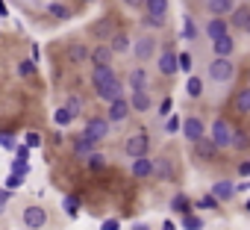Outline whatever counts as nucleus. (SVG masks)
<instances>
[{
	"label": "nucleus",
	"instance_id": "6",
	"mask_svg": "<svg viewBox=\"0 0 250 230\" xmlns=\"http://www.w3.org/2000/svg\"><path fill=\"white\" fill-rule=\"evenodd\" d=\"M83 136H85V139H91L94 145H97V142H103V139L109 136V121H106V118H91V121L85 124Z\"/></svg>",
	"mask_w": 250,
	"mask_h": 230
},
{
	"label": "nucleus",
	"instance_id": "18",
	"mask_svg": "<svg viewBox=\"0 0 250 230\" xmlns=\"http://www.w3.org/2000/svg\"><path fill=\"white\" fill-rule=\"evenodd\" d=\"M232 47H235V42H232V36H229V33H224V36L212 39V50H215V56H229V53H232Z\"/></svg>",
	"mask_w": 250,
	"mask_h": 230
},
{
	"label": "nucleus",
	"instance_id": "39",
	"mask_svg": "<svg viewBox=\"0 0 250 230\" xmlns=\"http://www.w3.org/2000/svg\"><path fill=\"white\" fill-rule=\"evenodd\" d=\"M85 160H88V165H91V168H103V165H106V160H103V154H97V151H94V154H88Z\"/></svg>",
	"mask_w": 250,
	"mask_h": 230
},
{
	"label": "nucleus",
	"instance_id": "47",
	"mask_svg": "<svg viewBox=\"0 0 250 230\" xmlns=\"http://www.w3.org/2000/svg\"><path fill=\"white\" fill-rule=\"evenodd\" d=\"M15 160H30V148L27 145H18L15 148Z\"/></svg>",
	"mask_w": 250,
	"mask_h": 230
},
{
	"label": "nucleus",
	"instance_id": "4",
	"mask_svg": "<svg viewBox=\"0 0 250 230\" xmlns=\"http://www.w3.org/2000/svg\"><path fill=\"white\" fill-rule=\"evenodd\" d=\"M153 53H156V39L153 36H139L136 45H133V56L139 62H147V59H153Z\"/></svg>",
	"mask_w": 250,
	"mask_h": 230
},
{
	"label": "nucleus",
	"instance_id": "10",
	"mask_svg": "<svg viewBox=\"0 0 250 230\" xmlns=\"http://www.w3.org/2000/svg\"><path fill=\"white\" fill-rule=\"evenodd\" d=\"M156 65H159V74H165V77H171V74H177V71H180L177 53H174L171 47H168V50H165V53L159 56V62H156Z\"/></svg>",
	"mask_w": 250,
	"mask_h": 230
},
{
	"label": "nucleus",
	"instance_id": "40",
	"mask_svg": "<svg viewBox=\"0 0 250 230\" xmlns=\"http://www.w3.org/2000/svg\"><path fill=\"white\" fill-rule=\"evenodd\" d=\"M180 118H177V115H168V124H165V133H180Z\"/></svg>",
	"mask_w": 250,
	"mask_h": 230
},
{
	"label": "nucleus",
	"instance_id": "43",
	"mask_svg": "<svg viewBox=\"0 0 250 230\" xmlns=\"http://www.w3.org/2000/svg\"><path fill=\"white\" fill-rule=\"evenodd\" d=\"M171 109H174V100H171V97H165V100L159 103V115H162V118H168Z\"/></svg>",
	"mask_w": 250,
	"mask_h": 230
},
{
	"label": "nucleus",
	"instance_id": "52",
	"mask_svg": "<svg viewBox=\"0 0 250 230\" xmlns=\"http://www.w3.org/2000/svg\"><path fill=\"white\" fill-rule=\"evenodd\" d=\"M127 6H145V0H124Z\"/></svg>",
	"mask_w": 250,
	"mask_h": 230
},
{
	"label": "nucleus",
	"instance_id": "27",
	"mask_svg": "<svg viewBox=\"0 0 250 230\" xmlns=\"http://www.w3.org/2000/svg\"><path fill=\"white\" fill-rule=\"evenodd\" d=\"M186 94H188V97H200V94H203V80L191 74V77L186 80Z\"/></svg>",
	"mask_w": 250,
	"mask_h": 230
},
{
	"label": "nucleus",
	"instance_id": "3",
	"mask_svg": "<svg viewBox=\"0 0 250 230\" xmlns=\"http://www.w3.org/2000/svg\"><path fill=\"white\" fill-rule=\"evenodd\" d=\"M147 151H150V136L142 130V133H133L130 139H127V145H124V154L127 157H147Z\"/></svg>",
	"mask_w": 250,
	"mask_h": 230
},
{
	"label": "nucleus",
	"instance_id": "23",
	"mask_svg": "<svg viewBox=\"0 0 250 230\" xmlns=\"http://www.w3.org/2000/svg\"><path fill=\"white\" fill-rule=\"evenodd\" d=\"M94 151H97V145H94L91 139H85V136H77V139H74V154H77V157L85 160V157L94 154Z\"/></svg>",
	"mask_w": 250,
	"mask_h": 230
},
{
	"label": "nucleus",
	"instance_id": "49",
	"mask_svg": "<svg viewBox=\"0 0 250 230\" xmlns=\"http://www.w3.org/2000/svg\"><path fill=\"white\" fill-rule=\"evenodd\" d=\"M39 145H42V139L36 133H27V148H39Z\"/></svg>",
	"mask_w": 250,
	"mask_h": 230
},
{
	"label": "nucleus",
	"instance_id": "26",
	"mask_svg": "<svg viewBox=\"0 0 250 230\" xmlns=\"http://www.w3.org/2000/svg\"><path fill=\"white\" fill-rule=\"evenodd\" d=\"M68 56H71V62H74V65H80V62H88V47H85V45H71Z\"/></svg>",
	"mask_w": 250,
	"mask_h": 230
},
{
	"label": "nucleus",
	"instance_id": "58",
	"mask_svg": "<svg viewBox=\"0 0 250 230\" xmlns=\"http://www.w3.org/2000/svg\"><path fill=\"white\" fill-rule=\"evenodd\" d=\"M85 3H91V0H85Z\"/></svg>",
	"mask_w": 250,
	"mask_h": 230
},
{
	"label": "nucleus",
	"instance_id": "57",
	"mask_svg": "<svg viewBox=\"0 0 250 230\" xmlns=\"http://www.w3.org/2000/svg\"><path fill=\"white\" fill-rule=\"evenodd\" d=\"M247 83H250V74H247Z\"/></svg>",
	"mask_w": 250,
	"mask_h": 230
},
{
	"label": "nucleus",
	"instance_id": "15",
	"mask_svg": "<svg viewBox=\"0 0 250 230\" xmlns=\"http://www.w3.org/2000/svg\"><path fill=\"white\" fill-rule=\"evenodd\" d=\"M232 9H235V0H206V12H212V15L227 18Z\"/></svg>",
	"mask_w": 250,
	"mask_h": 230
},
{
	"label": "nucleus",
	"instance_id": "21",
	"mask_svg": "<svg viewBox=\"0 0 250 230\" xmlns=\"http://www.w3.org/2000/svg\"><path fill=\"white\" fill-rule=\"evenodd\" d=\"M171 174H174V165H171V160H165V157L153 160V177H159V180H171Z\"/></svg>",
	"mask_w": 250,
	"mask_h": 230
},
{
	"label": "nucleus",
	"instance_id": "9",
	"mask_svg": "<svg viewBox=\"0 0 250 230\" xmlns=\"http://www.w3.org/2000/svg\"><path fill=\"white\" fill-rule=\"evenodd\" d=\"M229 24H232L235 30L250 33V6H235V9L229 12Z\"/></svg>",
	"mask_w": 250,
	"mask_h": 230
},
{
	"label": "nucleus",
	"instance_id": "14",
	"mask_svg": "<svg viewBox=\"0 0 250 230\" xmlns=\"http://www.w3.org/2000/svg\"><path fill=\"white\" fill-rule=\"evenodd\" d=\"M133 177H139V180L153 177V160H147V157H136V160H133Z\"/></svg>",
	"mask_w": 250,
	"mask_h": 230
},
{
	"label": "nucleus",
	"instance_id": "36",
	"mask_svg": "<svg viewBox=\"0 0 250 230\" xmlns=\"http://www.w3.org/2000/svg\"><path fill=\"white\" fill-rule=\"evenodd\" d=\"M53 121H56L59 127H65V124H71V121H74V115H71V112H68V109L62 106V109H56V115H53Z\"/></svg>",
	"mask_w": 250,
	"mask_h": 230
},
{
	"label": "nucleus",
	"instance_id": "29",
	"mask_svg": "<svg viewBox=\"0 0 250 230\" xmlns=\"http://www.w3.org/2000/svg\"><path fill=\"white\" fill-rule=\"evenodd\" d=\"M229 145H232L235 151H244V148L250 145V136H247V133H241V130H232V136H229Z\"/></svg>",
	"mask_w": 250,
	"mask_h": 230
},
{
	"label": "nucleus",
	"instance_id": "24",
	"mask_svg": "<svg viewBox=\"0 0 250 230\" xmlns=\"http://www.w3.org/2000/svg\"><path fill=\"white\" fill-rule=\"evenodd\" d=\"M109 47H112V53H124V50H130V36H127V33H115Z\"/></svg>",
	"mask_w": 250,
	"mask_h": 230
},
{
	"label": "nucleus",
	"instance_id": "28",
	"mask_svg": "<svg viewBox=\"0 0 250 230\" xmlns=\"http://www.w3.org/2000/svg\"><path fill=\"white\" fill-rule=\"evenodd\" d=\"M62 209H65V215L77 218V215H80V198H77V195H68V198H62Z\"/></svg>",
	"mask_w": 250,
	"mask_h": 230
},
{
	"label": "nucleus",
	"instance_id": "34",
	"mask_svg": "<svg viewBox=\"0 0 250 230\" xmlns=\"http://www.w3.org/2000/svg\"><path fill=\"white\" fill-rule=\"evenodd\" d=\"M171 207H174L177 212H183V215H186V212H191V201H188L186 195H174V201H171Z\"/></svg>",
	"mask_w": 250,
	"mask_h": 230
},
{
	"label": "nucleus",
	"instance_id": "1",
	"mask_svg": "<svg viewBox=\"0 0 250 230\" xmlns=\"http://www.w3.org/2000/svg\"><path fill=\"white\" fill-rule=\"evenodd\" d=\"M91 86H94L97 97H103V100H115L118 94H124V83L115 77L112 65H97L91 74Z\"/></svg>",
	"mask_w": 250,
	"mask_h": 230
},
{
	"label": "nucleus",
	"instance_id": "7",
	"mask_svg": "<svg viewBox=\"0 0 250 230\" xmlns=\"http://www.w3.org/2000/svg\"><path fill=\"white\" fill-rule=\"evenodd\" d=\"M21 218H24V224H27V230H42V227L47 224V212H44L42 207H24V212H21Z\"/></svg>",
	"mask_w": 250,
	"mask_h": 230
},
{
	"label": "nucleus",
	"instance_id": "2",
	"mask_svg": "<svg viewBox=\"0 0 250 230\" xmlns=\"http://www.w3.org/2000/svg\"><path fill=\"white\" fill-rule=\"evenodd\" d=\"M232 74H235L232 59H227V56H215V59L209 62V77H212L215 83H227Z\"/></svg>",
	"mask_w": 250,
	"mask_h": 230
},
{
	"label": "nucleus",
	"instance_id": "44",
	"mask_svg": "<svg viewBox=\"0 0 250 230\" xmlns=\"http://www.w3.org/2000/svg\"><path fill=\"white\" fill-rule=\"evenodd\" d=\"M197 207H200V209H215V207H218V201H215L212 195H206V198H200V201H197Z\"/></svg>",
	"mask_w": 250,
	"mask_h": 230
},
{
	"label": "nucleus",
	"instance_id": "53",
	"mask_svg": "<svg viewBox=\"0 0 250 230\" xmlns=\"http://www.w3.org/2000/svg\"><path fill=\"white\" fill-rule=\"evenodd\" d=\"M0 15H9V6H6V0H0Z\"/></svg>",
	"mask_w": 250,
	"mask_h": 230
},
{
	"label": "nucleus",
	"instance_id": "41",
	"mask_svg": "<svg viewBox=\"0 0 250 230\" xmlns=\"http://www.w3.org/2000/svg\"><path fill=\"white\" fill-rule=\"evenodd\" d=\"M177 62H180V71H191V53H177Z\"/></svg>",
	"mask_w": 250,
	"mask_h": 230
},
{
	"label": "nucleus",
	"instance_id": "16",
	"mask_svg": "<svg viewBox=\"0 0 250 230\" xmlns=\"http://www.w3.org/2000/svg\"><path fill=\"white\" fill-rule=\"evenodd\" d=\"M171 0H145V15H156V18H168Z\"/></svg>",
	"mask_w": 250,
	"mask_h": 230
},
{
	"label": "nucleus",
	"instance_id": "25",
	"mask_svg": "<svg viewBox=\"0 0 250 230\" xmlns=\"http://www.w3.org/2000/svg\"><path fill=\"white\" fill-rule=\"evenodd\" d=\"M194 148H197V154H200L203 160H209V157L218 151V148H215V142H212V139H206V136H200V139L194 142Z\"/></svg>",
	"mask_w": 250,
	"mask_h": 230
},
{
	"label": "nucleus",
	"instance_id": "8",
	"mask_svg": "<svg viewBox=\"0 0 250 230\" xmlns=\"http://www.w3.org/2000/svg\"><path fill=\"white\" fill-rule=\"evenodd\" d=\"M127 115H130V100L124 94L109 100V121H127Z\"/></svg>",
	"mask_w": 250,
	"mask_h": 230
},
{
	"label": "nucleus",
	"instance_id": "51",
	"mask_svg": "<svg viewBox=\"0 0 250 230\" xmlns=\"http://www.w3.org/2000/svg\"><path fill=\"white\" fill-rule=\"evenodd\" d=\"M238 174L247 177V174H250V162H241V165H238Z\"/></svg>",
	"mask_w": 250,
	"mask_h": 230
},
{
	"label": "nucleus",
	"instance_id": "48",
	"mask_svg": "<svg viewBox=\"0 0 250 230\" xmlns=\"http://www.w3.org/2000/svg\"><path fill=\"white\" fill-rule=\"evenodd\" d=\"M100 227H103V230H121V221H118V218H106Z\"/></svg>",
	"mask_w": 250,
	"mask_h": 230
},
{
	"label": "nucleus",
	"instance_id": "19",
	"mask_svg": "<svg viewBox=\"0 0 250 230\" xmlns=\"http://www.w3.org/2000/svg\"><path fill=\"white\" fill-rule=\"evenodd\" d=\"M215 201H229L232 195H235V186L229 183V180H218L215 186H212V192H209Z\"/></svg>",
	"mask_w": 250,
	"mask_h": 230
},
{
	"label": "nucleus",
	"instance_id": "31",
	"mask_svg": "<svg viewBox=\"0 0 250 230\" xmlns=\"http://www.w3.org/2000/svg\"><path fill=\"white\" fill-rule=\"evenodd\" d=\"M183 230H203V218L186 212V215H183Z\"/></svg>",
	"mask_w": 250,
	"mask_h": 230
},
{
	"label": "nucleus",
	"instance_id": "12",
	"mask_svg": "<svg viewBox=\"0 0 250 230\" xmlns=\"http://www.w3.org/2000/svg\"><path fill=\"white\" fill-rule=\"evenodd\" d=\"M112 47H106V45H100V47H94V50H88V62L97 68V65H112Z\"/></svg>",
	"mask_w": 250,
	"mask_h": 230
},
{
	"label": "nucleus",
	"instance_id": "32",
	"mask_svg": "<svg viewBox=\"0 0 250 230\" xmlns=\"http://www.w3.org/2000/svg\"><path fill=\"white\" fill-rule=\"evenodd\" d=\"M235 109L238 112H250V89H241L235 94Z\"/></svg>",
	"mask_w": 250,
	"mask_h": 230
},
{
	"label": "nucleus",
	"instance_id": "46",
	"mask_svg": "<svg viewBox=\"0 0 250 230\" xmlns=\"http://www.w3.org/2000/svg\"><path fill=\"white\" fill-rule=\"evenodd\" d=\"M21 183H24V177H21V174H9V177H6V189H18Z\"/></svg>",
	"mask_w": 250,
	"mask_h": 230
},
{
	"label": "nucleus",
	"instance_id": "5",
	"mask_svg": "<svg viewBox=\"0 0 250 230\" xmlns=\"http://www.w3.org/2000/svg\"><path fill=\"white\" fill-rule=\"evenodd\" d=\"M229 136H232V127H229V121L227 118H215V124H212V142H215V148H229Z\"/></svg>",
	"mask_w": 250,
	"mask_h": 230
},
{
	"label": "nucleus",
	"instance_id": "56",
	"mask_svg": "<svg viewBox=\"0 0 250 230\" xmlns=\"http://www.w3.org/2000/svg\"><path fill=\"white\" fill-rule=\"evenodd\" d=\"M244 207H247V212H250V201H247V204H244Z\"/></svg>",
	"mask_w": 250,
	"mask_h": 230
},
{
	"label": "nucleus",
	"instance_id": "13",
	"mask_svg": "<svg viewBox=\"0 0 250 230\" xmlns=\"http://www.w3.org/2000/svg\"><path fill=\"white\" fill-rule=\"evenodd\" d=\"M127 83L133 86V92H147V68H145V65L133 68L130 77H127Z\"/></svg>",
	"mask_w": 250,
	"mask_h": 230
},
{
	"label": "nucleus",
	"instance_id": "30",
	"mask_svg": "<svg viewBox=\"0 0 250 230\" xmlns=\"http://www.w3.org/2000/svg\"><path fill=\"white\" fill-rule=\"evenodd\" d=\"M47 12H50L53 18H59V21H68V18H71V9H68L65 3H50Z\"/></svg>",
	"mask_w": 250,
	"mask_h": 230
},
{
	"label": "nucleus",
	"instance_id": "54",
	"mask_svg": "<svg viewBox=\"0 0 250 230\" xmlns=\"http://www.w3.org/2000/svg\"><path fill=\"white\" fill-rule=\"evenodd\" d=\"M162 230H174V221H165V224H162Z\"/></svg>",
	"mask_w": 250,
	"mask_h": 230
},
{
	"label": "nucleus",
	"instance_id": "35",
	"mask_svg": "<svg viewBox=\"0 0 250 230\" xmlns=\"http://www.w3.org/2000/svg\"><path fill=\"white\" fill-rule=\"evenodd\" d=\"M65 109H68V112H71V115H74V118H77V115H80V112H83V100H80V97H77V94H71V97H68V100H65Z\"/></svg>",
	"mask_w": 250,
	"mask_h": 230
},
{
	"label": "nucleus",
	"instance_id": "42",
	"mask_svg": "<svg viewBox=\"0 0 250 230\" xmlns=\"http://www.w3.org/2000/svg\"><path fill=\"white\" fill-rule=\"evenodd\" d=\"M18 71H21L24 77H30V74H36V62H33V59H24V62L18 65Z\"/></svg>",
	"mask_w": 250,
	"mask_h": 230
},
{
	"label": "nucleus",
	"instance_id": "55",
	"mask_svg": "<svg viewBox=\"0 0 250 230\" xmlns=\"http://www.w3.org/2000/svg\"><path fill=\"white\" fill-rule=\"evenodd\" d=\"M133 230H150L147 224H133Z\"/></svg>",
	"mask_w": 250,
	"mask_h": 230
},
{
	"label": "nucleus",
	"instance_id": "17",
	"mask_svg": "<svg viewBox=\"0 0 250 230\" xmlns=\"http://www.w3.org/2000/svg\"><path fill=\"white\" fill-rule=\"evenodd\" d=\"M224 33H229V24H227V18H221V15H212V18H209V24H206V36H209V39H218V36H224Z\"/></svg>",
	"mask_w": 250,
	"mask_h": 230
},
{
	"label": "nucleus",
	"instance_id": "38",
	"mask_svg": "<svg viewBox=\"0 0 250 230\" xmlns=\"http://www.w3.org/2000/svg\"><path fill=\"white\" fill-rule=\"evenodd\" d=\"M142 24H145V27H153V30H159V27H165V18H156V15H145V18H142Z\"/></svg>",
	"mask_w": 250,
	"mask_h": 230
},
{
	"label": "nucleus",
	"instance_id": "22",
	"mask_svg": "<svg viewBox=\"0 0 250 230\" xmlns=\"http://www.w3.org/2000/svg\"><path fill=\"white\" fill-rule=\"evenodd\" d=\"M115 33H118V30H115V21H112V18H100V21L94 24V36H97V39H112Z\"/></svg>",
	"mask_w": 250,
	"mask_h": 230
},
{
	"label": "nucleus",
	"instance_id": "20",
	"mask_svg": "<svg viewBox=\"0 0 250 230\" xmlns=\"http://www.w3.org/2000/svg\"><path fill=\"white\" fill-rule=\"evenodd\" d=\"M153 103H150V94L147 92H133L130 94V109H136V112H147Z\"/></svg>",
	"mask_w": 250,
	"mask_h": 230
},
{
	"label": "nucleus",
	"instance_id": "33",
	"mask_svg": "<svg viewBox=\"0 0 250 230\" xmlns=\"http://www.w3.org/2000/svg\"><path fill=\"white\" fill-rule=\"evenodd\" d=\"M183 39L186 42H194L197 39V24L191 18H183Z\"/></svg>",
	"mask_w": 250,
	"mask_h": 230
},
{
	"label": "nucleus",
	"instance_id": "37",
	"mask_svg": "<svg viewBox=\"0 0 250 230\" xmlns=\"http://www.w3.org/2000/svg\"><path fill=\"white\" fill-rule=\"evenodd\" d=\"M12 174L27 177V174H30V160H15V162H12Z\"/></svg>",
	"mask_w": 250,
	"mask_h": 230
},
{
	"label": "nucleus",
	"instance_id": "50",
	"mask_svg": "<svg viewBox=\"0 0 250 230\" xmlns=\"http://www.w3.org/2000/svg\"><path fill=\"white\" fill-rule=\"evenodd\" d=\"M6 201H9V192H0V212L6 209Z\"/></svg>",
	"mask_w": 250,
	"mask_h": 230
},
{
	"label": "nucleus",
	"instance_id": "45",
	"mask_svg": "<svg viewBox=\"0 0 250 230\" xmlns=\"http://www.w3.org/2000/svg\"><path fill=\"white\" fill-rule=\"evenodd\" d=\"M0 145H3V148H15V136H12L9 130H6V133L0 130Z\"/></svg>",
	"mask_w": 250,
	"mask_h": 230
},
{
	"label": "nucleus",
	"instance_id": "11",
	"mask_svg": "<svg viewBox=\"0 0 250 230\" xmlns=\"http://www.w3.org/2000/svg\"><path fill=\"white\" fill-rule=\"evenodd\" d=\"M180 127H183V136H186V139H188L191 145H194V142H197V139L203 136V130H206L200 118H186V121H183Z\"/></svg>",
	"mask_w": 250,
	"mask_h": 230
}]
</instances>
